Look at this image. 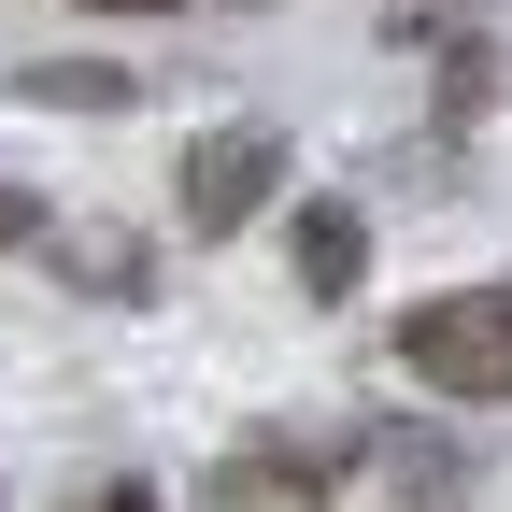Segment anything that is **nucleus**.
<instances>
[{"mask_svg": "<svg viewBox=\"0 0 512 512\" xmlns=\"http://www.w3.org/2000/svg\"><path fill=\"white\" fill-rule=\"evenodd\" d=\"M43 256H57L86 299H157V242H143V228H72V214H43Z\"/></svg>", "mask_w": 512, "mask_h": 512, "instance_id": "nucleus-5", "label": "nucleus"}, {"mask_svg": "<svg viewBox=\"0 0 512 512\" xmlns=\"http://www.w3.org/2000/svg\"><path fill=\"white\" fill-rule=\"evenodd\" d=\"M356 470H384L413 512H456V498H470V456H456V441H427V427H356Z\"/></svg>", "mask_w": 512, "mask_h": 512, "instance_id": "nucleus-6", "label": "nucleus"}, {"mask_svg": "<svg viewBox=\"0 0 512 512\" xmlns=\"http://www.w3.org/2000/svg\"><path fill=\"white\" fill-rule=\"evenodd\" d=\"M15 242H43V200H29V185H0V256H15Z\"/></svg>", "mask_w": 512, "mask_h": 512, "instance_id": "nucleus-9", "label": "nucleus"}, {"mask_svg": "<svg viewBox=\"0 0 512 512\" xmlns=\"http://www.w3.org/2000/svg\"><path fill=\"white\" fill-rule=\"evenodd\" d=\"M256 214H285V128H200L185 143V228L242 242Z\"/></svg>", "mask_w": 512, "mask_h": 512, "instance_id": "nucleus-2", "label": "nucleus"}, {"mask_svg": "<svg viewBox=\"0 0 512 512\" xmlns=\"http://www.w3.org/2000/svg\"><path fill=\"white\" fill-rule=\"evenodd\" d=\"M356 470V441H242V456H214V512H328Z\"/></svg>", "mask_w": 512, "mask_h": 512, "instance_id": "nucleus-3", "label": "nucleus"}, {"mask_svg": "<svg viewBox=\"0 0 512 512\" xmlns=\"http://www.w3.org/2000/svg\"><path fill=\"white\" fill-rule=\"evenodd\" d=\"M498 100V43H456V57H441V114H484Z\"/></svg>", "mask_w": 512, "mask_h": 512, "instance_id": "nucleus-8", "label": "nucleus"}, {"mask_svg": "<svg viewBox=\"0 0 512 512\" xmlns=\"http://www.w3.org/2000/svg\"><path fill=\"white\" fill-rule=\"evenodd\" d=\"M285 256H299V299H356L370 214H356V200H285Z\"/></svg>", "mask_w": 512, "mask_h": 512, "instance_id": "nucleus-4", "label": "nucleus"}, {"mask_svg": "<svg viewBox=\"0 0 512 512\" xmlns=\"http://www.w3.org/2000/svg\"><path fill=\"white\" fill-rule=\"evenodd\" d=\"M399 370L427 384V399H512V285H441L399 313Z\"/></svg>", "mask_w": 512, "mask_h": 512, "instance_id": "nucleus-1", "label": "nucleus"}, {"mask_svg": "<svg viewBox=\"0 0 512 512\" xmlns=\"http://www.w3.org/2000/svg\"><path fill=\"white\" fill-rule=\"evenodd\" d=\"M15 100H43V114H114V100H143V86L100 72V57H43V72H15Z\"/></svg>", "mask_w": 512, "mask_h": 512, "instance_id": "nucleus-7", "label": "nucleus"}, {"mask_svg": "<svg viewBox=\"0 0 512 512\" xmlns=\"http://www.w3.org/2000/svg\"><path fill=\"white\" fill-rule=\"evenodd\" d=\"M86 512H157V484H143V470H128V484H100Z\"/></svg>", "mask_w": 512, "mask_h": 512, "instance_id": "nucleus-10", "label": "nucleus"}, {"mask_svg": "<svg viewBox=\"0 0 512 512\" xmlns=\"http://www.w3.org/2000/svg\"><path fill=\"white\" fill-rule=\"evenodd\" d=\"M100 15H185V0H100Z\"/></svg>", "mask_w": 512, "mask_h": 512, "instance_id": "nucleus-11", "label": "nucleus"}]
</instances>
